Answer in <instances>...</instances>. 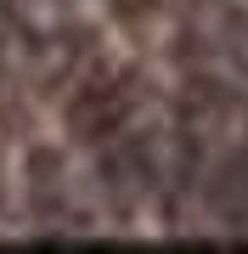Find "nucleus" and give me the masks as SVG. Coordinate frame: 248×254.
I'll return each instance as SVG.
<instances>
[{
  "label": "nucleus",
  "mask_w": 248,
  "mask_h": 254,
  "mask_svg": "<svg viewBox=\"0 0 248 254\" xmlns=\"http://www.w3.org/2000/svg\"><path fill=\"white\" fill-rule=\"evenodd\" d=\"M124 113H130V91L124 85H91V91L74 96L68 125H74L79 141H101V136H113V130L124 125Z\"/></svg>",
  "instance_id": "obj_1"
}]
</instances>
